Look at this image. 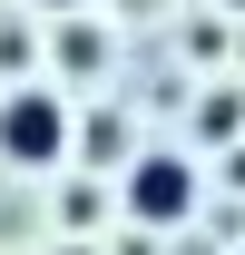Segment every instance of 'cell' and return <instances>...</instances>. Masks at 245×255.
<instances>
[{
	"mask_svg": "<svg viewBox=\"0 0 245 255\" xmlns=\"http://www.w3.org/2000/svg\"><path fill=\"white\" fill-rule=\"evenodd\" d=\"M0 157L10 167H59L69 157V108L49 89H10L0 98Z\"/></svg>",
	"mask_w": 245,
	"mask_h": 255,
	"instance_id": "6da1fadb",
	"label": "cell"
},
{
	"mask_svg": "<svg viewBox=\"0 0 245 255\" xmlns=\"http://www.w3.org/2000/svg\"><path fill=\"white\" fill-rule=\"evenodd\" d=\"M127 216H137V226H186V216H196V167H186L177 147L127 157Z\"/></svg>",
	"mask_w": 245,
	"mask_h": 255,
	"instance_id": "7a4b0ae2",
	"label": "cell"
},
{
	"mask_svg": "<svg viewBox=\"0 0 245 255\" xmlns=\"http://www.w3.org/2000/svg\"><path fill=\"white\" fill-rule=\"evenodd\" d=\"M59 69L98 79V69H108V30H98V20H69V30H59Z\"/></svg>",
	"mask_w": 245,
	"mask_h": 255,
	"instance_id": "3957f363",
	"label": "cell"
},
{
	"mask_svg": "<svg viewBox=\"0 0 245 255\" xmlns=\"http://www.w3.org/2000/svg\"><path fill=\"white\" fill-rule=\"evenodd\" d=\"M69 137L89 147V167H98V157H127V118H118V108H89V118L69 128Z\"/></svg>",
	"mask_w": 245,
	"mask_h": 255,
	"instance_id": "277c9868",
	"label": "cell"
},
{
	"mask_svg": "<svg viewBox=\"0 0 245 255\" xmlns=\"http://www.w3.org/2000/svg\"><path fill=\"white\" fill-rule=\"evenodd\" d=\"M39 10H59V20H89V0H39Z\"/></svg>",
	"mask_w": 245,
	"mask_h": 255,
	"instance_id": "5b68a950",
	"label": "cell"
},
{
	"mask_svg": "<svg viewBox=\"0 0 245 255\" xmlns=\"http://www.w3.org/2000/svg\"><path fill=\"white\" fill-rule=\"evenodd\" d=\"M226 187H245V147H236V157H226Z\"/></svg>",
	"mask_w": 245,
	"mask_h": 255,
	"instance_id": "8992f818",
	"label": "cell"
},
{
	"mask_svg": "<svg viewBox=\"0 0 245 255\" xmlns=\"http://www.w3.org/2000/svg\"><path fill=\"white\" fill-rule=\"evenodd\" d=\"M226 10H245V0H226Z\"/></svg>",
	"mask_w": 245,
	"mask_h": 255,
	"instance_id": "52a82bcc",
	"label": "cell"
}]
</instances>
